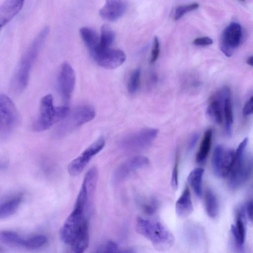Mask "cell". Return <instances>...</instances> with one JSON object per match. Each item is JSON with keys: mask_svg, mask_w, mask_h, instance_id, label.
<instances>
[{"mask_svg": "<svg viewBox=\"0 0 253 253\" xmlns=\"http://www.w3.org/2000/svg\"><path fill=\"white\" fill-rule=\"evenodd\" d=\"M49 32L47 26L41 30L21 57L10 82V88L14 93H21L27 87L32 68Z\"/></svg>", "mask_w": 253, "mask_h": 253, "instance_id": "obj_1", "label": "cell"}, {"mask_svg": "<svg viewBox=\"0 0 253 253\" xmlns=\"http://www.w3.org/2000/svg\"><path fill=\"white\" fill-rule=\"evenodd\" d=\"M135 229L138 234L150 241L159 251L170 249L174 243L173 235L158 221L138 217Z\"/></svg>", "mask_w": 253, "mask_h": 253, "instance_id": "obj_2", "label": "cell"}, {"mask_svg": "<svg viewBox=\"0 0 253 253\" xmlns=\"http://www.w3.org/2000/svg\"><path fill=\"white\" fill-rule=\"evenodd\" d=\"M90 201L85 196H77L74 209L60 229V237L66 244L70 245L83 226L87 223L85 214Z\"/></svg>", "mask_w": 253, "mask_h": 253, "instance_id": "obj_3", "label": "cell"}, {"mask_svg": "<svg viewBox=\"0 0 253 253\" xmlns=\"http://www.w3.org/2000/svg\"><path fill=\"white\" fill-rule=\"evenodd\" d=\"M70 111V108L65 105L55 107L52 95L47 94L40 101L39 114L33 123V129L37 132L47 130L64 119Z\"/></svg>", "mask_w": 253, "mask_h": 253, "instance_id": "obj_4", "label": "cell"}, {"mask_svg": "<svg viewBox=\"0 0 253 253\" xmlns=\"http://www.w3.org/2000/svg\"><path fill=\"white\" fill-rule=\"evenodd\" d=\"M248 139L245 138L235 151L234 160L228 175L229 185L231 188L236 189L244 184L248 180L252 169V160L246 154Z\"/></svg>", "mask_w": 253, "mask_h": 253, "instance_id": "obj_5", "label": "cell"}, {"mask_svg": "<svg viewBox=\"0 0 253 253\" xmlns=\"http://www.w3.org/2000/svg\"><path fill=\"white\" fill-rule=\"evenodd\" d=\"M95 116L94 108L89 105H83L70 111L68 115L57 126L55 134L61 137L92 120Z\"/></svg>", "mask_w": 253, "mask_h": 253, "instance_id": "obj_6", "label": "cell"}, {"mask_svg": "<svg viewBox=\"0 0 253 253\" xmlns=\"http://www.w3.org/2000/svg\"><path fill=\"white\" fill-rule=\"evenodd\" d=\"M19 123V115L12 100L6 94H0V139H8Z\"/></svg>", "mask_w": 253, "mask_h": 253, "instance_id": "obj_7", "label": "cell"}, {"mask_svg": "<svg viewBox=\"0 0 253 253\" xmlns=\"http://www.w3.org/2000/svg\"><path fill=\"white\" fill-rule=\"evenodd\" d=\"M158 130L145 128L124 136L120 141V147L127 151H138L147 148L156 137Z\"/></svg>", "mask_w": 253, "mask_h": 253, "instance_id": "obj_8", "label": "cell"}, {"mask_svg": "<svg viewBox=\"0 0 253 253\" xmlns=\"http://www.w3.org/2000/svg\"><path fill=\"white\" fill-rule=\"evenodd\" d=\"M235 151L223 145H218L214 149L211 164L213 172L218 177L228 176L234 160Z\"/></svg>", "mask_w": 253, "mask_h": 253, "instance_id": "obj_9", "label": "cell"}, {"mask_svg": "<svg viewBox=\"0 0 253 253\" xmlns=\"http://www.w3.org/2000/svg\"><path fill=\"white\" fill-rule=\"evenodd\" d=\"M105 144L104 138L100 137L90 145L69 164L68 167L69 174L73 176L80 174L93 157L103 149Z\"/></svg>", "mask_w": 253, "mask_h": 253, "instance_id": "obj_10", "label": "cell"}, {"mask_svg": "<svg viewBox=\"0 0 253 253\" xmlns=\"http://www.w3.org/2000/svg\"><path fill=\"white\" fill-rule=\"evenodd\" d=\"M90 54L98 65L107 69H114L119 67L126 59L124 51L110 47L98 49Z\"/></svg>", "mask_w": 253, "mask_h": 253, "instance_id": "obj_11", "label": "cell"}, {"mask_svg": "<svg viewBox=\"0 0 253 253\" xmlns=\"http://www.w3.org/2000/svg\"><path fill=\"white\" fill-rule=\"evenodd\" d=\"M242 36V28L239 23L233 22L224 30L221 37V50L227 57L240 44Z\"/></svg>", "mask_w": 253, "mask_h": 253, "instance_id": "obj_12", "label": "cell"}, {"mask_svg": "<svg viewBox=\"0 0 253 253\" xmlns=\"http://www.w3.org/2000/svg\"><path fill=\"white\" fill-rule=\"evenodd\" d=\"M149 164V159L143 156L132 157L121 164L114 170L112 176L114 183L123 181L135 171L145 167Z\"/></svg>", "mask_w": 253, "mask_h": 253, "instance_id": "obj_13", "label": "cell"}, {"mask_svg": "<svg viewBox=\"0 0 253 253\" xmlns=\"http://www.w3.org/2000/svg\"><path fill=\"white\" fill-rule=\"evenodd\" d=\"M76 82V75L70 64L64 62L62 64L59 74L58 83L62 97L68 101L71 97Z\"/></svg>", "mask_w": 253, "mask_h": 253, "instance_id": "obj_14", "label": "cell"}, {"mask_svg": "<svg viewBox=\"0 0 253 253\" xmlns=\"http://www.w3.org/2000/svg\"><path fill=\"white\" fill-rule=\"evenodd\" d=\"M245 213V207H240L236 212L235 224L231 226L232 241L237 253H244V244L246 237Z\"/></svg>", "mask_w": 253, "mask_h": 253, "instance_id": "obj_15", "label": "cell"}, {"mask_svg": "<svg viewBox=\"0 0 253 253\" xmlns=\"http://www.w3.org/2000/svg\"><path fill=\"white\" fill-rule=\"evenodd\" d=\"M230 95L229 88L225 87L217 91L210 101L207 109V114L210 120L216 124H220L223 122L224 101Z\"/></svg>", "mask_w": 253, "mask_h": 253, "instance_id": "obj_16", "label": "cell"}, {"mask_svg": "<svg viewBox=\"0 0 253 253\" xmlns=\"http://www.w3.org/2000/svg\"><path fill=\"white\" fill-rule=\"evenodd\" d=\"M127 2L125 0H107L99 13L103 19L113 22L123 16L127 10Z\"/></svg>", "mask_w": 253, "mask_h": 253, "instance_id": "obj_17", "label": "cell"}, {"mask_svg": "<svg viewBox=\"0 0 253 253\" xmlns=\"http://www.w3.org/2000/svg\"><path fill=\"white\" fill-rule=\"evenodd\" d=\"M24 1L21 0H7L0 6V31L21 10Z\"/></svg>", "mask_w": 253, "mask_h": 253, "instance_id": "obj_18", "label": "cell"}, {"mask_svg": "<svg viewBox=\"0 0 253 253\" xmlns=\"http://www.w3.org/2000/svg\"><path fill=\"white\" fill-rule=\"evenodd\" d=\"M23 199V195L19 193L8 196L0 201V219L8 217L19 209Z\"/></svg>", "mask_w": 253, "mask_h": 253, "instance_id": "obj_19", "label": "cell"}, {"mask_svg": "<svg viewBox=\"0 0 253 253\" xmlns=\"http://www.w3.org/2000/svg\"><path fill=\"white\" fill-rule=\"evenodd\" d=\"M193 211V206L190 191L188 187L185 188L175 203V212L180 218L188 216Z\"/></svg>", "mask_w": 253, "mask_h": 253, "instance_id": "obj_20", "label": "cell"}, {"mask_svg": "<svg viewBox=\"0 0 253 253\" xmlns=\"http://www.w3.org/2000/svg\"><path fill=\"white\" fill-rule=\"evenodd\" d=\"M89 244L88 224H85L71 244L72 253H84Z\"/></svg>", "mask_w": 253, "mask_h": 253, "instance_id": "obj_21", "label": "cell"}, {"mask_svg": "<svg viewBox=\"0 0 253 253\" xmlns=\"http://www.w3.org/2000/svg\"><path fill=\"white\" fill-rule=\"evenodd\" d=\"M79 33L90 53L99 48L100 36L93 29L89 27H82L80 29Z\"/></svg>", "mask_w": 253, "mask_h": 253, "instance_id": "obj_22", "label": "cell"}, {"mask_svg": "<svg viewBox=\"0 0 253 253\" xmlns=\"http://www.w3.org/2000/svg\"><path fill=\"white\" fill-rule=\"evenodd\" d=\"M212 136V131L211 129H208L205 132L196 156V160L198 163H203L206 159L211 146Z\"/></svg>", "mask_w": 253, "mask_h": 253, "instance_id": "obj_23", "label": "cell"}, {"mask_svg": "<svg viewBox=\"0 0 253 253\" xmlns=\"http://www.w3.org/2000/svg\"><path fill=\"white\" fill-rule=\"evenodd\" d=\"M185 238L187 242L191 245H198L203 238L201 228L193 223H187L184 229Z\"/></svg>", "mask_w": 253, "mask_h": 253, "instance_id": "obj_24", "label": "cell"}, {"mask_svg": "<svg viewBox=\"0 0 253 253\" xmlns=\"http://www.w3.org/2000/svg\"><path fill=\"white\" fill-rule=\"evenodd\" d=\"M204 169L202 168H196L192 170L187 177V181L198 198L201 196L202 193V179Z\"/></svg>", "mask_w": 253, "mask_h": 253, "instance_id": "obj_25", "label": "cell"}, {"mask_svg": "<svg viewBox=\"0 0 253 253\" xmlns=\"http://www.w3.org/2000/svg\"><path fill=\"white\" fill-rule=\"evenodd\" d=\"M205 206L206 212L211 218L216 217L218 212L217 198L211 190L206 191L205 195Z\"/></svg>", "mask_w": 253, "mask_h": 253, "instance_id": "obj_26", "label": "cell"}, {"mask_svg": "<svg viewBox=\"0 0 253 253\" xmlns=\"http://www.w3.org/2000/svg\"><path fill=\"white\" fill-rule=\"evenodd\" d=\"M223 119L225 122V129L226 134L230 136L233 122L232 105L230 96L226 97L224 101Z\"/></svg>", "mask_w": 253, "mask_h": 253, "instance_id": "obj_27", "label": "cell"}, {"mask_svg": "<svg viewBox=\"0 0 253 253\" xmlns=\"http://www.w3.org/2000/svg\"><path fill=\"white\" fill-rule=\"evenodd\" d=\"M115 37V32L109 25L106 24L102 25L101 28L100 44L98 49L110 48L114 42Z\"/></svg>", "mask_w": 253, "mask_h": 253, "instance_id": "obj_28", "label": "cell"}, {"mask_svg": "<svg viewBox=\"0 0 253 253\" xmlns=\"http://www.w3.org/2000/svg\"><path fill=\"white\" fill-rule=\"evenodd\" d=\"M0 241L5 244L24 247L25 239L18 233L11 230L0 231Z\"/></svg>", "mask_w": 253, "mask_h": 253, "instance_id": "obj_29", "label": "cell"}, {"mask_svg": "<svg viewBox=\"0 0 253 253\" xmlns=\"http://www.w3.org/2000/svg\"><path fill=\"white\" fill-rule=\"evenodd\" d=\"M48 239L44 235L38 234L25 239L24 247L29 250L40 249L46 244Z\"/></svg>", "mask_w": 253, "mask_h": 253, "instance_id": "obj_30", "label": "cell"}, {"mask_svg": "<svg viewBox=\"0 0 253 253\" xmlns=\"http://www.w3.org/2000/svg\"><path fill=\"white\" fill-rule=\"evenodd\" d=\"M141 70L135 69L131 74L127 84V90L130 94H135L140 84Z\"/></svg>", "mask_w": 253, "mask_h": 253, "instance_id": "obj_31", "label": "cell"}, {"mask_svg": "<svg viewBox=\"0 0 253 253\" xmlns=\"http://www.w3.org/2000/svg\"><path fill=\"white\" fill-rule=\"evenodd\" d=\"M199 7L198 3L194 2L191 4L180 5L177 7L175 10L174 19L177 20L182 17L185 14L196 10Z\"/></svg>", "mask_w": 253, "mask_h": 253, "instance_id": "obj_32", "label": "cell"}, {"mask_svg": "<svg viewBox=\"0 0 253 253\" xmlns=\"http://www.w3.org/2000/svg\"><path fill=\"white\" fill-rule=\"evenodd\" d=\"M160 54V42L158 38L157 37H155L154 38L151 56L150 58V63H153L155 62L159 56Z\"/></svg>", "mask_w": 253, "mask_h": 253, "instance_id": "obj_33", "label": "cell"}, {"mask_svg": "<svg viewBox=\"0 0 253 253\" xmlns=\"http://www.w3.org/2000/svg\"><path fill=\"white\" fill-rule=\"evenodd\" d=\"M103 253H134L130 250H119L117 245L112 241L108 242Z\"/></svg>", "mask_w": 253, "mask_h": 253, "instance_id": "obj_34", "label": "cell"}, {"mask_svg": "<svg viewBox=\"0 0 253 253\" xmlns=\"http://www.w3.org/2000/svg\"><path fill=\"white\" fill-rule=\"evenodd\" d=\"M178 160L176 156L172 171L171 180V185L174 189H176L178 186Z\"/></svg>", "mask_w": 253, "mask_h": 253, "instance_id": "obj_35", "label": "cell"}, {"mask_svg": "<svg viewBox=\"0 0 253 253\" xmlns=\"http://www.w3.org/2000/svg\"><path fill=\"white\" fill-rule=\"evenodd\" d=\"M157 202L155 199H151L143 206L144 211L148 214L154 213L157 208Z\"/></svg>", "mask_w": 253, "mask_h": 253, "instance_id": "obj_36", "label": "cell"}, {"mask_svg": "<svg viewBox=\"0 0 253 253\" xmlns=\"http://www.w3.org/2000/svg\"><path fill=\"white\" fill-rule=\"evenodd\" d=\"M212 42V40L208 37L198 38L193 41V44L197 46H207L211 44Z\"/></svg>", "mask_w": 253, "mask_h": 253, "instance_id": "obj_37", "label": "cell"}, {"mask_svg": "<svg viewBox=\"0 0 253 253\" xmlns=\"http://www.w3.org/2000/svg\"><path fill=\"white\" fill-rule=\"evenodd\" d=\"M253 97L251 96L246 102L243 109V114L245 116H248L253 113Z\"/></svg>", "mask_w": 253, "mask_h": 253, "instance_id": "obj_38", "label": "cell"}, {"mask_svg": "<svg viewBox=\"0 0 253 253\" xmlns=\"http://www.w3.org/2000/svg\"><path fill=\"white\" fill-rule=\"evenodd\" d=\"M245 211L249 219L252 221L253 219V202L252 201L248 202L246 205Z\"/></svg>", "mask_w": 253, "mask_h": 253, "instance_id": "obj_39", "label": "cell"}, {"mask_svg": "<svg viewBox=\"0 0 253 253\" xmlns=\"http://www.w3.org/2000/svg\"><path fill=\"white\" fill-rule=\"evenodd\" d=\"M198 135L197 134H195L193 135L192 137L188 146V150L189 151H191L193 149V148L195 147L197 140H198Z\"/></svg>", "mask_w": 253, "mask_h": 253, "instance_id": "obj_40", "label": "cell"}, {"mask_svg": "<svg viewBox=\"0 0 253 253\" xmlns=\"http://www.w3.org/2000/svg\"><path fill=\"white\" fill-rule=\"evenodd\" d=\"M7 167V164L4 162H0V171L6 169Z\"/></svg>", "mask_w": 253, "mask_h": 253, "instance_id": "obj_41", "label": "cell"}, {"mask_svg": "<svg viewBox=\"0 0 253 253\" xmlns=\"http://www.w3.org/2000/svg\"><path fill=\"white\" fill-rule=\"evenodd\" d=\"M247 63L250 65L251 66H253V56H251L248 57L246 61Z\"/></svg>", "mask_w": 253, "mask_h": 253, "instance_id": "obj_42", "label": "cell"}, {"mask_svg": "<svg viewBox=\"0 0 253 253\" xmlns=\"http://www.w3.org/2000/svg\"><path fill=\"white\" fill-rule=\"evenodd\" d=\"M2 252V249L0 247V253H1Z\"/></svg>", "mask_w": 253, "mask_h": 253, "instance_id": "obj_43", "label": "cell"}]
</instances>
